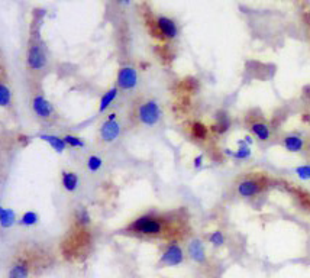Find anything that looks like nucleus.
<instances>
[{
    "label": "nucleus",
    "instance_id": "f257e3e1",
    "mask_svg": "<svg viewBox=\"0 0 310 278\" xmlns=\"http://www.w3.org/2000/svg\"><path fill=\"white\" fill-rule=\"evenodd\" d=\"M188 229L187 217L181 212L171 214H145L126 226V232L142 236H161L167 239L183 237Z\"/></svg>",
    "mask_w": 310,
    "mask_h": 278
},
{
    "label": "nucleus",
    "instance_id": "f03ea898",
    "mask_svg": "<svg viewBox=\"0 0 310 278\" xmlns=\"http://www.w3.org/2000/svg\"><path fill=\"white\" fill-rule=\"evenodd\" d=\"M51 256L40 245L22 246L17 251L9 267L8 278H31L49 267Z\"/></svg>",
    "mask_w": 310,
    "mask_h": 278
},
{
    "label": "nucleus",
    "instance_id": "7ed1b4c3",
    "mask_svg": "<svg viewBox=\"0 0 310 278\" xmlns=\"http://www.w3.org/2000/svg\"><path fill=\"white\" fill-rule=\"evenodd\" d=\"M267 180L261 175H249L239 180L237 184V193L244 198H251L261 194L262 191L267 188Z\"/></svg>",
    "mask_w": 310,
    "mask_h": 278
},
{
    "label": "nucleus",
    "instance_id": "20e7f679",
    "mask_svg": "<svg viewBox=\"0 0 310 278\" xmlns=\"http://www.w3.org/2000/svg\"><path fill=\"white\" fill-rule=\"evenodd\" d=\"M137 117L145 126H154L161 119V107L155 100H145L137 109Z\"/></svg>",
    "mask_w": 310,
    "mask_h": 278
},
{
    "label": "nucleus",
    "instance_id": "39448f33",
    "mask_svg": "<svg viewBox=\"0 0 310 278\" xmlns=\"http://www.w3.org/2000/svg\"><path fill=\"white\" fill-rule=\"evenodd\" d=\"M47 61H48L47 54H45V49L42 48L41 44H36V42L29 44L28 54H26L28 68L31 71H42L47 67Z\"/></svg>",
    "mask_w": 310,
    "mask_h": 278
},
{
    "label": "nucleus",
    "instance_id": "423d86ee",
    "mask_svg": "<svg viewBox=\"0 0 310 278\" xmlns=\"http://www.w3.org/2000/svg\"><path fill=\"white\" fill-rule=\"evenodd\" d=\"M32 110L41 121H52L55 117V109L52 106V103L44 97V94H40V93L33 94Z\"/></svg>",
    "mask_w": 310,
    "mask_h": 278
},
{
    "label": "nucleus",
    "instance_id": "0eeeda50",
    "mask_svg": "<svg viewBox=\"0 0 310 278\" xmlns=\"http://www.w3.org/2000/svg\"><path fill=\"white\" fill-rule=\"evenodd\" d=\"M183 261H184V252H183L181 246L176 242H170L161 255V258H160V265L177 267Z\"/></svg>",
    "mask_w": 310,
    "mask_h": 278
},
{
    "label": "nucleus",
    "instance_id": "6e6552de",
    "mask_svg": "<svg viewBox=\"0 0 310 278\" xmlns=\"http://www.w3.org/2000/svg\"><path fill=\"white\" fill-rule=\"evenodd\" d=\"M118 87L122 90H132L138 84V74L133 67H122L118 73Z\"/></svg>",
    "mask_w": 310,
    "mask_h": 278
},
{
    "label": "nucleus",
    "instance_id": "1a4fd4ad",
    "mask_svg": "<svg viewBox=\"0 0 310 278\" xmlns=\"http://www.w3.org/2000/svg\"><path fill=\"white\" fill-rule=\"evenodd\" d=\"M283 147L286 148L288 152H302L304 147H306V141L303 138L302 135L299 133H288L286 135L283 141H281Z\"/></svg>",
    "mask_w": 310,
    "mask_h": 278
},
{
    "label": "nucleus",
    "instance_id": "9d476101",
    "mask_svg": "<svg viewBox=\"0 0 310 278\" xmlns=\"http://www.w3.org/2000/svg\"><path fill=\"white\" fill-rule=\"evenodd\" d=\"M121 135V123L118 121H106L100 128V136L105 142H113Z\"/></svg>",
    "mask_w": 310,
    "mask_h": 278
},
{
    "label": "nucleus",
    "instance_id": "9b49d317",
    "mask_svg": "<svg viewBox=\"0 0 310 278\" xmlns=\"http://www.w3.org/2000/svg\"><path fill=\"white\" fill-rule=\"evenodd\" d=\"M188 255L190 258L197 264H203L206 261V251H204V245L202 239L199 237H193L188 244Z\"/></svg>",
    "mask_w": 310,
    "mask_h": 278
},
{
    "label": "nucleus",
    "instance_id": "f8f14e48",
    "mask_svg": "<svg viewBox=\"0 0 310 278\" xmlns=\"http://www.w3.org/2000/svg\"><path fill=\"white\" fill-rule=\"evenodd\" d=\"M249 131L255 138L261 142H267L271 139V128L267 122L264 121H254L249 125Z\"/></svg>",
    "mask_w": 310,
    "mask_h": 278
},
{
    "label": "nucleus",
    "instance_id": "ddd939ff",
    "mask_svg": "<svg viewBox=\"0 0 310 278\" xmlns=\"http://www.w3.org/2000/svg\"><path fill=\"white\" fill-rule=\"evenodd\" d=\"M157 24H158V28L163 33V36L168 38V39H174L177 36V33H179L177 25L174 24V21H171L170 17L160 16L157 19Z\"/></svg>",
    "mask_w": 310,
    "mask_h": 278
},
{
    "label": "nucleus",
    "instance_id": "4468645a",
    "mask_svg": "<svg viewBox=\"0 0 310 278\" xmlns=\"http://www.w3.org/2000/svg\"><path fill=\"white\" fill-rule=\"evenodd\" d=\"M40 139H42V141H45L47 144H49V147L52 148L54 151H57L58 154L64 152L66 148L68 147V145L66 144V141H64V138H60V136H57V135L42 133V135H40Z\"/></svg>",
    "mask_w": 310,
    "mask_h": 278
},
{
    "label": "nucleus",
    "instance_id": "2eb2a0df",
    "mask_svg": "<svg viewBox=\"0 0 310 278\" xmlns=\"http://www.w3.org/2000/svg\"><path fill=\"white\" fill-rule=\"evenodd\" d=\"M61 184L67 191H75L79 188V184H80V178L74 171H63Z\"/></svg>",
    "mask_w": 310,
    "mask_h": 278
},
{
    "label": "nucleus",
    "instance_id": "dca6fc26",
    "mask_svg": "<svg viewBox=\"0 0 310 278\" xmlns=\"http://www.w3.org/2000/svg\"><path fill=\"white\" fill-rule=\"evenodd\" d=\"M230 128V117L226 112H218L216 113V123L213 125V132H216V133H225V132H228V129Z\"/></svg>",
    "mask_w": 310,
    "mask_h": 278
},
{
    "label": "nucleus",
    "instance_id": "f3484780",
    "mask_svg": "<svg viewBox=\"0 0 310 278\" xmlns=\"http://www.w3.org/2000/svg\"><path fill=\"white\" fill-rule=\"evenodd\" d=\"M118 93H119V87H112L102 96L100 98V105H99V113H103L106 112L107 109L110 107V105L114 102V98L118 97Z\"/></svg>",
    "mask_w": 310,
    "mask_h": 278
},
{
    "label": "nucleus",
    "instance_id": "a211bd4d",
    "mask_svg": "<svg viewBox=\"0 0 310 278\" xmlns=\"http://www.w3.org/2000/svg\"><path fill=\"white\" fill-rule=\"evenodd\" d=\"M15 222H16V213L12 209H6V207L0 209V225L3 229L12 228L15 225Z\"/></svg>",
    "mask_w": 310,
    "mask_h": 278
},
{
    "label": "nucleus",
    "instance_id": "6ab92c4d",
    "mask_svg": "<svg viewBox=\"0 0 310 278\" xmlns=\"http://www.w3.org/2000/svg\"><path fill=\"white\" fill-rule=\"evenodd\" d=\"M90 222H91V217H90V213L86 207H79V209H75V212H74V223H75L77 226L86 228V226H89Z\"/></svg>",
    "mask_w": 310,
    "mask_h": 278
},
{
    "label": "nucleus",
    "instance_id": "aec40b11",
    "mask_svg": "<svg viewBox=\"0 0 310 278\" xmlns=\"http://www.w3.org/2000/svg\"><path fill=\"white\" fill-rule=\"evenodd\" d=\"M251 156V147L245 142L244 139L242 141H238V149L234 152V156L235 160H248Z\"/></svg>",
    "mask_w": 310,
    "mask_h": 278
},
{
    "label": "nucleus",
    "instance_id": "412c9836",
    "mask_svg": "<svg viewBox=\"0 0 310 278\" xmlns=\"http://www.w3.org/2000/svg\"><path fill=\"white\" fill-rule=\"evenodd\" d=\"M0 105L2 107H9L12 105V91L5 83L0 84Z\"/></svg>",
    "mask_w": 310,
    "mask_h": 278
},
{
    "label": "nucleus",
    "instance_id": "4be33fe9",
    "mask_svg": "<svg viewBox=\"0 0 310 278\" xmlns=\"http://www.w3.org/2000/svg\"><path fill=\"white\" fill-rule=\"evenodd\" d=\"M191 135L193 138L199 139V141H203L207 136V128L204 126L203 123L200 122H195L193 126H191Z\"/></svg>",
    "mask_w": 310,
    "mask_h": 278
},
{
    "label": "nucleus",
    "instance_id": "5701e85b",
    "mask_svg": "<svg viewBox=\"0 0 310 278\" xmlns=\"http://www.w3.org/2000/svg\"><path fill=\"white\" fill-rule=\"evenodd\" d=\"M21 225H24V226H33L35 223H38V214L35 212H31V210H28V212H25L22 214V217H21Z\"/></svg>",
    "mask_w": 310,
    "mask_h": 278
},
{
    "label": "nucleus",
    "instance_id": "b1692460",
    "mask_svg": "<svg viewBox=\"0 0 310 278\" xmlns=\"http://www.w3.org/2000/svg\"><path fill=\"white\" fill-rule=\"evenodd\" d=\"M102 165H103V161H102V158H99L98 155H90L89 160H87V170L90 172H96L99 171L100 168H102Z\"/></svg>",
    "mask_w": 310,
    "mask_h": 278
},
{
    "label": "nucleus",
    "instance_id": "393cba45",
    "mask_svg": "<svg viewBox=\"0 0 310 278\" xmlns=\"http://www.w3.org/2000/svg\"><path fill=\"white\" fill-rule=\"evenodd\" d=\"M294 172L297 174V177L303 181H309L310 180V164H303V165H299L296 167Z\"/></svg>",
    "mask_w": 310,
    "mask_h": 278
},
{
    "label": "nucleus",
    "instance_id": "a878e982",
    "mask_svg": "<svg viewBox=\"0 0 310 278\" xmlns=\"http://www.w3.org/2000/svg\"><path fill=\"white\" fill-rule=\"evenodd\" d=\"M207 241L215 246H222L225 244V236H223V233H222L221 230H215V232H212L207 236Z\"/></svg>",
    "mask_w": 310,
    "mask_h": 278
},
{
    "label": "nucleus",
    "instance_id": "bb28decb",
    "mask_svg": "<svg viewBox=\"0 0 310 278\" xmlns=\"http://www.w3.org/2000/svg\"><path fill=\"white\" fill-rule=\"evenodd\" d=\"M64 141H66L67 145L71 148H84V145H86L82 138L74 136V135H66V136H64Z\"/></svg>",
    "mask_w": 310,
    "mask_h": 278
},
{
    "label": "nucleus",
    "instance_id": "cd10ccee",
    "mask_svg": "<svg viewBox=\"0 0 310 278\" xmlns=\"http://www.w3.org/2000/svg\"><path fill=\"white\" fill-rule=\"evenodd\" d=\"M202 161H203V155H197L195 158V168H199L202 165Z\"/></svg>",
    "mask_w": 310,
    "mask_h": 278
},
{
    "label": "nucleus",
    "instance_id": "c85d7f7f",
    "mask_svg": "<svg viewBox=\"0 0 310 278\" xmlns=\"http://www.w3.org/2000/svg\"><path fill=\"white\" fill-rule=\"evenodd\" d=\"M244 141L245 142H246V144H248V145H249V147H251V145H253V136H249V135H246V136H245L244 138Z\"/></svg>",
    "mask_w": 310,
    "mask_h": 278
},
{
    "label": "nucleus",
    "instance_id": "c756f323",
    "mask_svg": "<svg viewBox=\"0 0 310 278\" xmlns=\"http://www.w3.org/2000/svg\"><path fill=\"white\" fill-rule=\"evenodd\" d=\"M304 96L310 98V86H309V87H306V89H304Z\"/></svg>",
    "mask_w": 310,
    "mask_h": 278
},
{
    "label": "nucleus",
    "instance_id": "7c9ffc66",
    "mask_svg": "<svg viewBox=\"0 0 310 278\" xmlns=\"http://www.w3.org/2000/svg\"><path fill=\"white\" fill-rule=\"evenodd\" d=\"M307 152H309V155H310V145H309V148H307Z\"/></svg>",
    "mask_w": 310,
    "mask_h": 278
},
{
    "label": "nucleus",
    "instance_id": "2f4dec72",
    "mask_svg": "<svg viewBox=\"0 0 310 278\" xmlns=\"http://www.w3.org/2000/svg\"><path fill=\"white\" fill-rule=\"evenodd\" d=\"M121 2H126V3H128V2H129V0H121Z\"/></svg>",
    "mask_w": 310,
    "mask_h": 278
}]
</instances>
